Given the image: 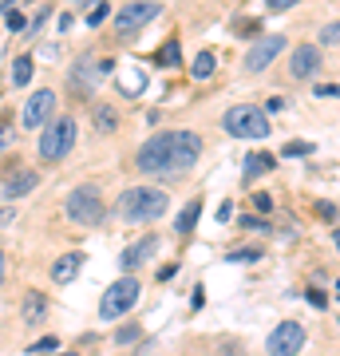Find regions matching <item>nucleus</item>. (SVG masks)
I'll list each match as a JSON object with an SVG mask.
<instances>
[{"label":"nucleus","instance_id":"4468645a","mask_svg":"<svg viewBox=\"0 0 340 356\" xmlns=\"http://www.w3.org/2000/svg\"><path fill=\"white\" fill-rule=\"evenodd\" d=\"M36 182H40L36 170H20V175H13L8 182H4V186H0V194H4L8 202H13V198H24V194L36 191Z\"/></svg>","mask_w":340,"mask_h":356},{"label":"nucleus","instance_id":"5701e85b","mask_svg":"<svg viewBox=\"0 0 340 356\" xmlns=\"http://www.w3.org/2000/svg\"><path fill=\"white\" fill-rule=\"evenodd\" d=\"M115 123H119V115H115L111 107H99V111H95V127L99 131H111Z\"/></svg>","mask_w":340,"mask_h":356},{"label":"nucleus","instance_id":"ea45409f","mask_svg":"<svg viewBox=\"0 0 340 356\" xmlns=\"http://www.w3.org/2000/svg\"><path fill=\"white\" fill-rule=\"evenodd\" d=\"M13 4H16V0H0V8H13Z\"/></svg>","mask_w":340,"mask_h":356},{"label":"nucleus","instance_id":"6ab92c4d","mask_svg":"<svg viewBox=\"0 0 340 356\" xmlns=\"http://www.w3.org/2000/svg\"><path fill=\"white\" fill-rule=\"evenodd\" d=\"M154 60H159L163 67H175L178 60H182V48H178V40H166L163 48H159V56H154Z\"/></svg>","mask_w":340,"mask_h":356},{"label":"nucleus","instance_id":"2eb2a0df","mask_svg":"<svg viewBox=\"0 0 340 356\" xmlns=\"http://www.w3.org/2000/svg\"><path fill=\"white\" fill-rule=\"evenodd\" d=\"M79 269H83V254H63V257H56V266H51V281L67 285Z\"/></svg>","mask_w":340,"mask_h":356},{"label":"nucleus","instance_id":"9b49d317","mask_svg":"<svg viewBox=\"0 0 340 356\" xmlns=\"http://www.w3.org/2000/svg\"><path fill=\"white\" fill-rule=\"evenodd\" d=\"M103 72H111V64H95L91 56L76 60V67H72V91H76V95H91V91L99 88Z\"/></svg>","mask_w":340,"mask_h":356},{"label":"nucleus","instance_id":"f704fd0d","mask_svg":"<svg viewBox=\"0 0 340 356\" xmlns=\"http://www.w3.org/2000/svg\"><path fill=\"white\" fill-rule=\"evenodd\" d=\"M241 226L245 229H269V222H261V218H241Z\"/></svg>","mask_w":340,"mask_h":356},{"label":"nucleus","instance_id":"c85d7f7f","mask_svg":"<svg viewBox=\"0 0 340 356\" xmlns=\"http://www.w3.org/2000/svg\"><path fill=\"white\" fill-rule=\"evenodd\" d=\"M103 20H107V4H91V13H88V24H91V28H99Z\"/></svg>","mask_w":340,"mask_h":356},{"label":"nucleus","instance_id":"c9c22d12","mask_svg":"<svg viewBox=\"0 0 340 356\" xmlns=\"http://www.w3.org/2000/svg\"><path fill=\"white\" fill-rule=\"evenodd\" d=\"M309 301H313L316 309H328V301H325V293L321 289H309Z\"/></svg>","mask_w":340,"mask_h":356},{"label":"nucleus","instance_id":"a211bd4d","mask_svg":"<svg viewBox=\"0 0 340 356\" xmlns=\"http://www.w3.org/2000/svg\"><path fill=\"white\" fill-rule=\"evenodd\" d=\"M214 67H218L214 51H198V60H194V79H210L214 76Z\"/></svg>","mask_w":340,"mask_h":356},{"label":"nucleus","instance_id":"58836bf2","mask_svg":"<svg viewBox=\"0 0 340 356\" xmlns=\"http://www.w3.org/2000/svg\"><path fill=\"white\" fill-rule=\"evenodd\" d=\"M0 285H4V250H0Z\"/></svg>","mask_w":340,"mask_h":356},{"label":"nucleus","instance_id":"bb28decb","mask_svg":"<svg viewBox=\"0 0 340 356\" xmlns=\"http://www.w3.org/2000/svg\"><path fill=\"white\" fill-rule=\"evenodd\" d=\"M257 257H261V250H234V254H226V261L238 266V261H257Z\"/></svg>","mask_w":340,"mask_h":356},{"label":"nucleus","instance_id":"6e6552de","mask_svg":"<svg viewBox=\"0 0 340 356\" xmlns=\"http://www.w3.org/2000/svg\"><path fill=\"white\" fill-rule=\"evenodd\" d=\"M285 48H289V40H285V36H277V32H273V36H261V40H257V44H253L250 51H245V60H241V67H245L250 76H257V72H265V67L273 64V60H277V56H281Z\"/></svg>","mask_w":340,"mask_h":356},{"label":"nucleus","instance_id":"aec40b11","mask_svg":"<svg viewBox=\"0 0 340 356\" xmlns=\"http://www.w3.org/2000/svg\"><path fill=\"white\" fill-rule=\"evenodd\" d=\"M13 83H16V88L32 83V56H20V60L13 64Z\"/></svg>","mask_w":340,"mask_h":356},{"label":"nucleus","instance_id":"412c9836","mask_svg":"<svg viewBox=\"0 0 340 356\" xmlns=\"http://www.w3.org/2000/svg\"><path fill=\"white\" fill-rule=\"evenodd\" d=\"M313 151H316V147H313V143H309V139H293L289 147H285V154H289V159H301V154H305V159H309V154H313Z\"/></svg>","mask_w":340,"mask_h":356},{"label":"nucleus","instance_id":"b1692460","mask_svg":"<svg viewBox=\"0 0 340 356\" xmlns=\"http://www.w3.org/2000/svg\"><path fill=\"white\" fill-rule=\"evenodd\" d=\"M56 348H60V341H56V337H44V341L28 344V353H32V356H48V353H56Z\"/></svg>","mask_w":340,"mask_h":356},{"label":"nucleus","instance_id":"4c0bfd02","mask_svg":"<svg viewBox=\"0 0 340 356\" xmlns=\"http://www.w3.org/2000/svg\"><path fill=\"white\" fill-rule=\"evenodd\" d=\"M13 222V210H0V226H8Z\"/></svg>","mask_w":340,"mask_h":356},{"label":"nucleus","instance_id":"9d476101","mask_svg":"<svg viewBox=\"0 0 340 356\" xmlns=\"http://www.w3.org/2000/svg\"><path fill=\"white\" fill-rule=\"evenodd\" d=\"M51 115H56V95L51 91H36L32 99L24 103V111H20V127H44V123H51Z\"/></svg>","mask_w":340,"mask_h":356},{"label":"nucleus","instance_id":"f257e3e1","mask_svg":"<svg viewBox=\"0 0 340 356\" xmlns=\"http://www.w3.org/2000/svg\"><path fill=\"white\" fill-rule=\"evenodd\" d=\"M198 159H202V139L194 131H159V135L143 143L139 170L154 178H175V175H186Z\"/></svg>","mask_w":340,"mask_h":356},{"label":"nucleus","instance_id":"7c9ffc66","mask_svg":"<svg viewBox=\"0 0 340 356\" xmlns=\"http://www.w3.org/2000/svg\"><path fill=\"white\" fill-rule=\"evenodd\" d=\"M115 341H119V344H135V341H139V329H135V325H127V329L115 332Z\"/></svg>","mask_w":340,"mask_h":356},{"label":"nucleus","instance_id":"7ed1b4c3","mask_svg":"<svg viewBox=\"0 0 340 356\" xmlns=\"http://www.w3.org/2000/svg\"><path fill=\"white\" fill-rule=\"evenodd\" d=\"M76 119L72 115H60V119H51V123H44V135H40V159L44 163H60V159H67L72 154V147H76Z\"/></svg>","mask_w":340,"mask_h":356},{"label":"nucleus","instance_id":"c756f323","mask_svg":"<svg viewBox=\"0 0 340 356\" xmlns=\"http://www.w3.org/2000/svg\"><path fill=\"white\" fill-rule=\"evenodd\" d=\"M253 206H257L261 214H273V198H269L265 191H257V194H253Z\"/></svg>","mask_w":340,"mask_h":356},{"label":"nucleus","instance_id":"393cba45","mask_svg":"<svg viewBox=\"0 0 340 356\" xmlns=\"http://www.w3.org/2000/svg\"><path fill=\"white\" fill-rule=\"evenodd\" d=\"M13 143H16V127H13V123H8V119H0V154L8 151Z\"/></svg>","mask_w":340,"mask_h":356},{"label":"nucleus","instance_id":"423d86ee","mask_svg":"<svg viewBox=\"0 0 340 356\" xmlns=\"http://www.w3.org/2000/svg\"><path fill=\"white\" fill-rule=\"evenodd\" d=\"M135 301H139V281H135V277H119L111 289L103 293L99 317H103V321L123 317V313H131V309H135Z\"/></svg>","mask_w":340,"mask_h":356},{"label":"nucleus","instance_id":"f8f14e48","mask_svg":"<svg viewBox=\"0 0 340 356\" xmlns=\"http://www.w3.org/2000/svg\"><path fill=\"white\" fill-rule=\"evenodd\" d=\"M154 254H159V238H154V234H147V238H139V242L127 245L123 257H119V266H123V269H139V266H147Z\"/></svg>","mask_w":340,"mask_h":356},{"label":"nucleus","instance_id":"4be33fe9","mask_svg":"<svg viewBox=\"0 0 340 356\" xmlns=\"http://www.w3.org/2000/svg\"><path fill=\"white\" fill-rule=\"evenodd\" d=\"M4 24H8V32H28V20L16 8H4Z\"/></svg>","mask_w":340,"mask_h":356},{"label":"nucleus","instance_id":"0eeeda50","mask_svg":"<svg viewBox=\"0 0 340 356\" xmlns=\"http://www.w3.org/2000/svg\"><path fill=\"white\" fill-rule=\"evenodd\" d=\"M159 13H163V8H159L154 0H135V4H127V8H119V13H115V36L131 40L139 28L151 24Z\"/></svg>","mask_w":340,"mask_h":356},{"label":"nucleus","instance_id":"a878e982","mask_svg":"<svg viewBox=\"0 0 340 356\" xmlns=\"http://www.w3.org/2000/svg\"><path fill=\"white\" fill-rule=\"evenodd\" d=\"M269 166H273V163H269V159H261V154H250V159H245V175H261V170H269Z\"/></svg>","mask_w":340,"mask_h":356},{"label":"nucleus","instance_id":"20e7f679","mask_svg":"<svg viewBox=\"0 0 340 356\" xmlns=\"http://www.w3.org/2000/svg\"><path fill=\"white\" fill-rule=\"evenodd\" d=\"M222 127L234 135V139H265L269 135V115L253 103H241V107H229Z\"/></svg>","mask_w":340,"mask_h":356},{"label":"nucleus","instance_id":"cd10ccee","mask_svg":"<svg viewBox=\"0 0 340 356\" xmlns=\"http://www.w3.org/2000/svg\"><path fill=\"white\" fill-rule=\"evenodd\" d=\"M321 44H340V20L321 28Z\"/></svg>","mask_w":340,"mask_h":356},{"label":"nucleus","instance_id":"72a5a7b5","mask_svg":"<svg viewBox=\"0 0 340 356\" xmlns=\"http://www.w3.org/2000/svg\"><path fill=\"white\" fill-rule=\"evenodd\" d=\"M316 95H321V99H328V95H340V83H321V88H316Z\"/></svg>","mask_w":340,"mask_h":356},{"label":"nucleus","instance_id":"79ce46f5","mask_svg":"<svg viewBox=\"0 0 340 356\" xmlns=\"http://www.w3.org/2000/svg\"><path fill=\"white\" fill-rule=\"evenodd\" d=\"M332 242H337V250H340V229H337V234H332Z\"/></svg>","mask_w":340,"mask_h":356},{"label":"nucleus","instance_id":"1a4fd4ad","mask_svg":"<svg viewBox=\"0 0 340 356\" xmlns=\"http://www.w3.org/2000/svg\"><path fill=\"white\" fill-rule=\"evenodd\" d=\"M265 348H269V356H297L305 348V329L297 321H281L273 337L265 341Z\"/></svg>","mask_w":340,"mask_h":356},{"label":"nucleus","instance_id":"f3484780","mask_svg":"<svg viewBox=\"0 0 340 356\" xmlns=\"http://www.w3.org/2000/svg\"><path fill=\"white\" fill-rule=\"evenodd\" d=\"M44 313H48V297L32 289L24 297V321H28V325H36V321H44Z\"/></svg>","mask_w":340,"mask_h":356},{"label":"nucleus","instance_id":"dca6fc26","mask_svg":"<svg viewBox=\"0 0 340 356\" xmlns=\"http://www.w3.org/2000/svg\"><path fill=\"white\" fill-rule=\"evenodd\" d=\"M198 218H202V202L194 198V202H186V206H182V214L175 218V234H182V238H186L190 229L198 226Z\"/></svg>","mask_w":340,"mask_h":356},{"label":"nucleus","instance_id":"f03ea898","mask_svg":"<svg viewBox=\"0 0 340 356\" xmlns=\"http://www.w3.org/2000/svg\"><path fill=\"white\" fill-rule=\"evenodd\" d=\"M119 218L131 222V226H147V222H159V218L170 210V198L163 191H154V186H131V191L119 194V202H115Z\"/></svg>","mask_w":340,"mask_h":356},{"label":"nucleus","instance_id":"2f4dec72","mask_svg":"<svg viewBox=\"0 0 340 356\" xmlns=\"http://www.w3.org/2000/svg\"><path fill=\"white\" fill-rule=\"evenodd\" d=\"M316 214H321V218H340V206H332V202H321V206H316Z\"/></svg>","mask_w":340,"mask_h":356},{"label":"nucleus","instance_id":"e433bc0d","mask_svg":"<svg viewBox=\"0 0 340 356\" xmlns=\"http://www.w3.org/2000/svg\"><path fill=\"white\" fill-rule=\"evenodd\" d=\"M238 32H245V36H253V32H257V20H241V24H238Z\"/></svg>","mask_w":340,"mask_h":356},{"label":"nucleus","instance_id":"39448f33","mask_svg":"<svg viewBox=\"0 0 340 356\" xmlns=\"http://www.w3.org/2000/svg\"><path fill=\"white\" fill-rule=\"evenodd\" d=\"M67 218L76 226H99L103 218H107V206H103L99 191L95 186H76V191L67 194Z\"/></svg>","mask_w":340,"mask_h":356},{"label":"nucleus","instance_id":"a19ab883","mask_svg":"<svg viewBox=\"0 0 340 356\" xmlns=\"http://www.w3.org/2000/svg\"><path fill=\"white\" fill-rule=\"evenodd\" d=\"M72 4H99V0H72Z\"/></svg>","mask_w":340,"mask_h":356},{"label":"nucleus","instance_id":"473e14b6","mask_svg":"<svg viewBox=\"0 0 340 356\" xmlns=\"http://www.w3.org/2000/svg\"><path fill=\"white\" fill-rule=\"evenodd\" d=\"M273 13H285V8H293V4H301V0H265Z\"/></svg>","mask_w":340,"mask_h":356},{"label":"nucleus","instance_id":"37998d69","mask_svg":"<svg viewBox=\"0 0 340 356\" xmlns=\"http://www.w3.org/2000/svg\"><path fill=\"white\" fill-rule=\"evenodd\" d=\"M51 356H76V353H51Z\"/></svg>","mask_w":340,"mask_h":356},{"label":"nucleus","instance_id":"ddd939ff","mask_svg":"<svg viewBox=\"0 0 340 356\" xmlns=\"http://www.w3.org/2000/svg\"><path fill=\"white\" fill-rule=\"evenodd\" d=\"M289 67H293V76L297 79H313L316 72H321V51H316L313 44H301V48L293 51Z\"/></svg>","mask_w":340,"mask_h":356}]
</instances>
